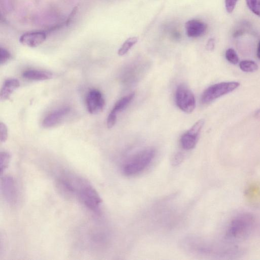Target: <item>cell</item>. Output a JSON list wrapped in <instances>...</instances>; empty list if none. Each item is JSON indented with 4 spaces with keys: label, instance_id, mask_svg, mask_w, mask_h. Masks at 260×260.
I'll use <instances>...</instances> for the list:
<instances>
[{
    "label": "cell",
    "instance_id": "cell-23",
    "mask_svg": "<svg viewBox=\"0 0 260 260\" xmlns=\"http://www.w3.org/2000/svg\"><path fill=\"white\" fill-rule=\"evenodd\" d=\"M184 159V155L181 152L176 153L173 157L172 160V165L176 166L181 164Z\"/></svg>",
    "mask_w": 260,
    "mask_h": 260
},
{
    "label": "cell",
    "instance_id": "cell-22",
    "mask_svg": "<svg viewBox=\"0 0 260 260\" xmlns=\"http://www.w3.org/2000/svg\"><path fill=\"white\" fill-rule=\"evenodd\" d=\"M117 119V114L111 111L107 119V125L108 128H111L113 127L116 122Z\"/></svg>",
    "mask_w": 260,
    "mask_h": 260
},
{
    "label": "cell",
    "instance_id": "cell-19",
    "mask_svg": "<svg viewBox=\"0 0 260 260\" xmlns=\"http://www.w3.org/2000/svg\"><path fill=\"white\" fill-rule=\"evenodd\" d=\"M225 57L231 63L237 64L239 62V57L236 51L232 48H229L225 52Z\"/></svg>",
    "mask_w": 260,
    "mask_h": 260
},
{
    "label": "cell",
    "instance_id": "cell-1",
    "mask_svg": "<svg viewBox=\"0 0 260 260\" xmlns=\"http://www.w3.org/2000/svg\"><path fill=\"white\" fill-rule=\"evenodd\" d=\"M254 224L255 219L252 215L248 213L240 214L231 221L225 237L231 241L244 239L251 233Z\"/></svg>",
    "mask_w": 260,
    "mask_h": 260
},
{
    "label": "cell",
    "instance_id": "cell-6",
    "mask_svg": "<svg viewBox=\"0 0 260 260\" xmlns=\"http://www.w3.org/2000/svg\"><path fill=\"white\" fill-rule=\"evenodd\" d=\"M204 124L203 119L199 120L181 136L180 143L183 149L190 150L195 147Z\"/></svg>",
    "mask_w": 260,
    "mask_h": 260
},
{
    "label": "cell",
    "instance_id": "cell-2",
    "mask_svg": "<svg viewBox=\"0 0 260 260\" xmlns=\"http://www.w3.org/2000/svg\"><path fill=\"white\" fill-rule=\"evenodd\" d=\"M154 155L155 150L153 148H147L141 151L123 165V174L128 176L138 174L149 165Z\"/></svg>",
    "mask_w": 260,
    "mask_h": 260
},
{
    "label": "cell",
    "instance_id": "cell-21",
    "mask_svg": "<svg viewBox=\"0 0 260 260\" xmlns=\"http://www.w3.org/2000/svg\"><path fill=\"white\" fill-rule=\"evenodd\" d=\"M8 138V129L6 125L3 122L0 123V140L1 143L5 142Z\"/></svg>",
    "mask_w": 260,
    "mask_h": 260
},
{
    "label": "cell",
    "instance_id": "cell-24",
    "mask_svg": "<svg viewBox=\"0 0 260 260\" xmlns=\"http://www.w3.org/2000/svg\"><path fill=\"white\" fill-rule=\"evenodd\" d=\"M238 0H225V6L228 13H232L236 5Z\"/></svg>",
    "mask_w": 260,
    "mask_h": 260
},
{
    "label": "cell",
    "instance_id": "cell-3",
    "mask_svg": "<svg viewBox=\"0 0 260 260\" xmlns=\"http://www.w3.org/2000/svg\"><path fill=\"white\" fill-rule=\"evenodd\" d=\"M76 196L81 202L91 210H96L102 203V199L96 190L85 180L78 178Z\"/></svg>",
    "mask_w": 260,
    "mask_h": 260
},
{
    "label": "cell",
    "instance_id": "cell-20",
    "mask_svg": "<svg viewBox=\"0 0 260 260\" xmlns=\"http://www.w3.org/2000/svg\"><path fill=\"white\" fill-rule=\"evenodd\" d=\"M11 57L9 52L2 47L0 48V64L3 65L6 63Z\"/></svg>",
    "mask_w": 260,
    "mask_h": 260
},
{
    "label": "cell",
    "instance_id": "cell-11",
    "mask_svg": "<svg viewBox=\"0 0 260 260\" xmlns=\"http://www.w3.org/2000/svg\"><path fill=\"white\" fill-rule=\"evenodd\" d=\"M187 35L191 38H196L202 36L207 29V25L202 21L192 19L185 23Z\"/></svg>",
    "mask_w": 260,
    "mask_h": 260
},
{
    "label": "cell",
    "instance_id": "cell-9",
    "mask_svg": "<svg viewBox=\"0 0 260 260\" xmlns=\"http://www.w3.org/2000/svg\"><path fill=\"white\" fill-rule=\"evenodd\" d=\"M46 36L44 31H29L22 34L19 38V41L24 46L34 48L42 44L45 41Z\"/></svg>",
    "mask_w": 260,
    "mask_h": 260
},
{
    "label": "cell",
    "instance_id": "cell-25",
    "mask_svg": "<svg viewBox=\"0 0 260 260\" xmlns=\"http://www.w3.org/2000/svg\"><path fill=\"white\" fill-rule=\"evenodd\" d=\"M215 42L213 39L209 40L207 44V48L209 50H212L214 47Z\"/></svg>",
    "mask_w": 260,
    "mask_h": 260
},
{
    "label": "cell",
    "instance_id": "cell-14",
    "mask_svg": "<svg viewBox=\"0 0 260 260\" xmlns=\"http://www.w3.org/2000/svg\"><path fill=\"white\" fill-rule=\"evenodd\" d=\"M135 96V93L132 92L119 100L114 105L111 111L116 114L123 111L131 103Z\"/></svg>",
    "mask_w": 260,
    "mask_h": 260
},
{
    "label": "cell",
    "instance_id": "cell-26",
    "mask_svg": "<svg viewBox=\"0 0 260 260\" xmlns=\"http://www.w3.org/2000/svg\"><path fill=\"white\" fill-rule=\"evenodd\" d=\"M257 56L260 59V41L258 44L257 49Z\"/></svg>",
    "mask_w": 260,
    "mask_h": 260
},
{
    "label": "cell",
    "instance_id": "cell-10",
    "mask_svg": "<svg viewBox=\"0 0 260 260\" xmlns=\"http://www.w3.org/2000/svg\"><path fill=\"white\" fill-rule=\"evenodd\" d=\"M69 107H63L56 110L47 115L43 120L42 125L46 128L55 126L70 112Z\"/></svg>",
    "mask_w": 260,
    "mask_h": 260
},
{
    "label": "cell",
    "instance_id": "cell-12",
    "mask_svg": "<svg viewBox=\"0 0 260 260\" xmlns=\"http://www.w3.org/2000/svg\"><path fill=\"white\" fill-rule=\"evenodd\" d=\"M20 86L19 81L14 78L5 80L1 90V100L5 101L9 99L12 93Z\"/></svg>",
    "mask_w": 260,
    "mask_h": 260
},
{
    "label": "cell",
    "instance_id": "cell-16",
    "mask_svg": "<svg viewBox=\"0 0 260 260\" xmlns=\"http://www.w3.org/2000/svg\"><path fill=\"white\" fill-rule=\"evenodd\" d=\"M240 68L245 72H252L258 69L257 64L252 60H245L240 62Z\"/></svg>",
    "mask_w": 260,
    "mask_h": 260
},
{
    "label": "cell",
    "instance_id": "cell-5",
    "mask_svg": "<svg viewBox=\"0 0 260 260\" xmlns=\"http://www.w3.org/2000/svg\"><path fill=\"white\" fill-rule=\"evenodd\" d=\"M175 101L177 107L187 113H190L196 108V102L193 93L184 84H180L175 93Z\"/></svg>",
    "mask_w": 260,
    "mask_h": 260
},
{
    "label": "cell",
    "instance_id": "cell-7",
    "mask_svg": "<svg viewBox=\"0 0 260 260\" xmlns=\"http://www.w3.org/2000/svg\"><path fill=\"white\" fill-rule=\"evenodd\" d=\"M105 105V100L100 91L94 89L88 92L86 97V106L90 113L97 114L101 113Z\"/></svg>",
    "mask_w": 260,
    "mask_h": 260
},
{
    "label": "cell",
    "instance_id": "cell-8",
    "mask_svg": "<svg viewBox=\"0 0 260 260\" xmlns=\"http://www.w3.org/2000/svg\"><path fill=\"white\" fill-rule=\"evenodd\" d=\"M1 190L6 200L14 204L17 200V191L14 179L8 176L4 177L1 181Z\"/></svg>",
    "mask_w": 260,
    "mask_h": 260
},
{
    "label": "cell",
    "instance_id": "cell-4",
    "mask_svg": "<svg viewBox=\"0 0 260 260\" xmlns=\"http://www.w3.org/2000/svg\"><path fill=\"white\" fill-rule=\"evenodd\" d=\"M240 85L238 82H223L213 84L203 93L201 101L203 104L210 103L214 100L231 92Z\"/></svg>",
    "mask_w": 260,
    "mask_h": 260
},
{
    "label": "cell",
    "instance_id": "cell-15",
    "mask_svg": "<svg viewBox=\"0 0 260 260\" xmlns=\"http://www.w3.org/2000/svg\"><path fill=\"white\" fill-rule=\"evenodd\" d=\"M138 40L137 37H131L127 39L119 49L118 54L120 56L125 54L137 43Z\"/></svg>",
    "mask_w": 260,
    "mask_h": 260
},
{
    "label": "cell",
    "instance_id": "cell-13",
    "mask_svg": "<svg viewBox=\"0 0 260 260\" xmlns=\"http://www.w3.org/2000/svg\"><path fill=\"white\" fill-rule=\"evenodd\" d=\"M23 76L31 80L42 81L51 79L53 75L51 73L47 71L30 70L24 72Z\"/></svg>",
    "mask_w": 260,
    "mask_h": 260
},
{
    "label": "cell",
    "instance_id": "cell-18",
    "mask_svg": "<svg viewBox=\"0 0 260 260\" xmlns=\"http://www.w3.org/2000/svg\"><path fill=\"white\" fill-rule=\"evenodd\" d=\"M246 2L251 11L260 17V0H246Z\"/></svg>",
    "mask_w": 260,
    "mask_h": 260
},
{
    "label": "cell",
    "instance_id": "cell-27",
    "mask_svg": "<svg viewBox=\"0 0 260 260\" xmlns=\"http://www.w3.org/2000/svg\"><path fill=\"white\" fill-rule=\"evenodd\" d=\"M254 115L256 118L260 119V109L255 112Z\"/></svg>",
    "mask_w": 260,
    "mask_h": 260
},
{
    "label": "cell",
    "instance_id": "cell-17",
    "mask_svg": "<svg viewBox=\"0 0 260 260\" xmlns=\"http://www.w3.org/2000/svg\"><path fill=\"white\" fill-rule=\"evenodd\" d=\"M11 156L10 154L6 151H2L0 153V170L1 174L5 171L8 166Z\"/></svg>",
    "mask_w": 260,
    "mask_h": 260
}]
</instances>
